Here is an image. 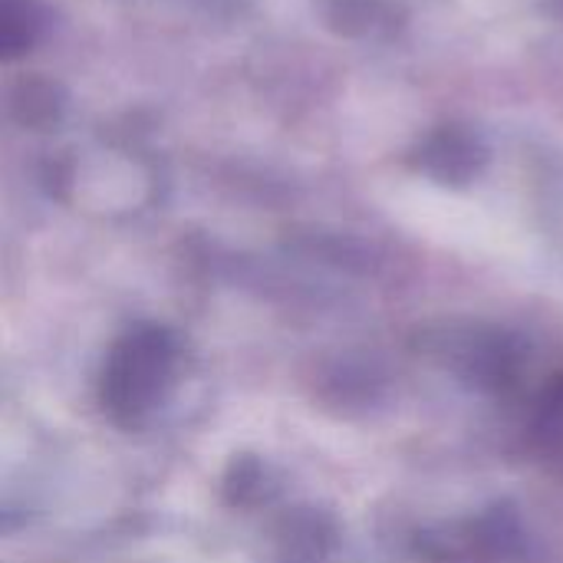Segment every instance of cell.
I'll list each match as a JSON object with an SVG mask.
<instances>
[{
  "label": "cell",
  "mask_w": 563,
  "mask_h": 563,
  "mask_svg": "<svg viewBox=\"0 0 563 563\" xmlns=\"http://www.w3.org/2000/svg\"><path fill=\"white\" fill-rule=\"evenodd\" d=\"M178 373V340L158 323H139L106 353L99 376V402L122 426H142L172 393Z\"/></svg>",
  "instance_id": "1"
},
{
  "label": "cell",
  "mask_w": 563,
  "mask_h": 563,
  "mask_svg": "<svg viewBox=\"0 0 563 563\" xmlns=\"http://www.w3.org/2000/svg\"><path fill=\"white\" fill-rule=\"evenodd\" d=\"M439 353L445 363L485 393H508L518 386L525 369V343L498 327H465L442 336Z\"/></svg>",
  "instance_id": "2"
},
{
  "label": "cell",
  "mask_w": 563,
  "mask_h": 563,
  "mask_svg": "<svg viewBox=\"0 0 563 563\" xmlns=\"http://www.w3.org/2000/svg\"><path fill=\"white\" fill-rule=\"evenodd\" d=\"M429 563H508L525 554V534L511 515L492 511L478 521L422 538Z\"/></svg>",
  "instance_id": "3"
},
{
  "label": "cell",
  "mask_w": 563,
  "mask_h": 563,
  "mask_svg": "<svg viewBox=\"0 0 563 563\" xmlns=\"http://www.w3.org/2000/svg\"><path fill=\"white\" fill-rule=\"evenodd\" d=\"M409 165L419 175L432 178L435 185L465 188L485 172L488 145L472 125L445 122V125H435L432 132H426L416 142V148L409 152Z\"/></svg>",
  "instance_id": "4"
},
{
  "label": "cell",
  "mask_w": 563,
  "mask_h": 563,
  "mask_svg": "<svg viewBox=\"0 0 563 563\" xmlns=\"http://www.w3.org/2000/svg\"><path fill=\"white\" fill-rule=\"evenodd\" d=\"M7 115L20 129L49 132L66 115V89L56 79H46L43 73L20 76L7 89Z\"/></svg>",
  "instance_id": "5"
},
{
  "label": "cell",
  "mask_w": 563,
  "mask_h": 563,
  "mask_svg": "<svg viewBox=\"0 0 563 563\" xmlns=\"http://www.w3.org/2000/svg\"><path fill=\"white\" fill-rule=\"evenodd\" d=\"M323 20L346 40H389L402 26V10L389 0H323Z\"/></svg>",
  "instance_id": "6"
},
{
  "label": "cell",
  "mask_w": 563,
  "mask_h": 563,
  "mask_svg": "<svg viewBox=\"0 0 563 563\" xmlns=\"http://www.w3.org/2000/svg\"><path fill=\"white\" fill-rule=\"evenodd\" d=\"M528 442L541 462L563 468V373L551 376L548 386L534 396Z\"/></svg>",
  "instance_id": "7"
},
{
  "label": "cell",
  "mask_w": 563,
  "mask_h": 563,
  "mask_svg": "<svg viewBox=\"0 0 563 563\" xmlns=\"http://www.w3.org/2000/svg\"><path fill=\"white\" fill-rule=\"evenodd\" d=\"M49 26L43 0H0V56L7 63L26 56Z\"/></svg>",
  "instance_id": "8"
},
{
  "label": "cell",
  "mask_w": 563,
  "mask_h": 563,
  "mask_svg": "<svg viewBox=\"0 0 563 563\" xmlns=\"http://www.w3.org/2000/svg\"><path fill=\"white\" fill-rule=\"evenodd\" d=\"M561 16H563V0H561Z\"/></svg>",
  "instance_id": "9"
}]
</instances>
